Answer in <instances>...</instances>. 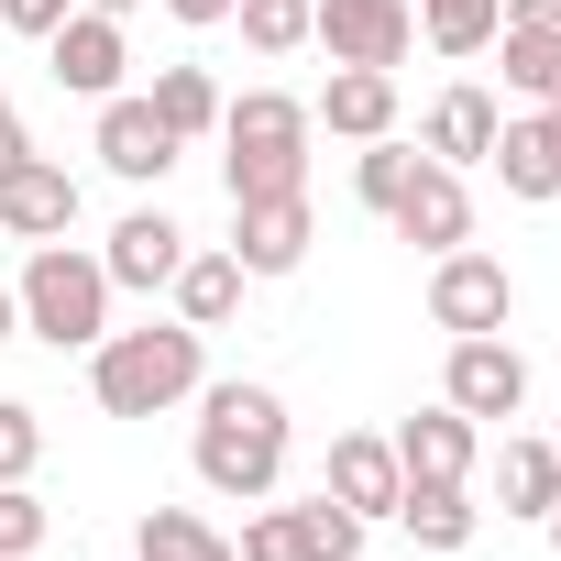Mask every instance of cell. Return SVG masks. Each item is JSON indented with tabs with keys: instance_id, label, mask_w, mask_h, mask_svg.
Returning a JSON list of instances; mask_svg holds the SVG:
<instances>
[{
	"instance_id": "cell-1",
	"label": "cell",
	"mask_w": 561,
	"mask_h": 561,
	"mask_svg": "<svg viewBox=\"0 0 561 561\" xmlns=\"http://www.w3.org/2000/svg\"><path fill=\"white\" fill-rule=\"evenodd\" d=\"M198 484L231 495V506H264L275 484H287V397L275 386H198Z\"/></svg>"
},
{
	"instance_id": "cell-2",
	"label": "cell",
	"mask_w": 561,
	"mask_h": 561,
	"mask_svg": "<svg viewBox=\"0 0 561 561\" xmlns=\"http://www.w3.org/2000/svg\"><path fill=\"white\" fill-rule=\"evenodd\" d=\"M198 386H209V331H187V320H144V331H100L89 342L100 419H165Z\"/></svg>"
},
{
	"instance_id": "cell-3",
	"label": "cell",
	"mask_w": 561,
	"mask_h": 561,
	"mask_svg": "<svg viewBox=\"0 0 561 561\" xmlns=\"http://www.w3.org/2000/svg\"><path fill=\"white\" fill-rule=\"evenodd\" d=\"M309 100H287V89H242V100H220V187H231V209L242 198H309Z\"/></svg>"
},
{
	"instance_id": "cell-4",
	"label": "cell",
	"mask_w": 561,
	"mask_h": 561,
	"mask_svg": "<svg viewBox=\"0 0 561 561\" xmlns=\"http://www.w3.org/2000/svg\"><path fill=\"white\" fill-rule=\"evenodd\" d=\"M23 331L45 342V353H89L100 331H111V264L100 253H78V242H34V264H23Z\"/></svg>"
},
{
	"instance_id": "cell-5",
	"label": "cell",
	"mask_w": 561,
	"mask_h": 561,
	"mask_svg": "<svg viewBox=\"0 0 561 561\" xmlns=\"http://www.w3.org/2000/svg\"><path fill=\"white\" fill-rule=\"evenodd\" d=\"M231 550H242V561H353V550H364V517H353L342 495H298V506L242 517Z\"/></svg>"
},
{
	"instance_id": "cell-6",
	"label": "cell",
	"mask_w": 561,
	"mask_h": 561,
	"mask_svg": "<svg viewBox=\"0 0 561 561\" xmlns=\"http://www.w3.org/2000/svg\"><path fill=\"white\" fill-rule=\"evenodd\" d=\"M309 45L331 56V67H408V45H419V12L408 0H309Z\"/></svg>"
},
{
	"instance_id": "cell-7",
	"label": "cell",
	"mask_w": 561,
	"mask_h": 561,
	"mask_svg": "<svg viewBox=\"0 0 561 561\" xmlns=\"http://www.w3.org/2000/svg\"><path fill=\"white\" fill-rule=\"evenodd\" d=\"M506 309H517V275L495 264V253H473V242H451V253H430V331H506Z\"/></svg>"
},
{
	"instance_id": "cell-8",
	"label": "cell",
	"mask_w": 561,
	"mask_h": 561,
	"mask_svg": "<svg viewBox=\"0 0 561 561\" xmlns=\"http://www.w3.org/2000/svg\"><path fill=\"white\" fill-rule=\"evenodd\" d=\"M440 397L484 430V419H517L528 408V364H517V342L506 331H462L451 342V364H440Z\"/></svg>"
},
{
	"instance_id": "cell-9",
	"label": "cell",
	"mask_w": 561,
	"mask_h": 561,
	"mask_svg": "<svg viewBox=\"0 0 561 561\" xmlns=\"http://www.w3.org/2000/svg\"><path fill=\"white\" fill-rule=\"evenodd\" d=\"M45 67H56V89H67V100H111V89H122V67H133L122 12H89V0H78V12L45 34Z\"/></svg>"
},
{
	"instance_id": "cell-10",
	"label": "cell",
	"mask_w": 561,
	"mask_h": 561,
	"mask_svg": "<svg viewBox=\"0 0 561 561\" xmlns=\"http://www.w3.org/2000/svg\"><path fill=\"white\" fill-rule=\"evenodd\" d=\"M386 231H397V242H419V253H451V242H473V198H462V165L419 154V165H408V187H397V209H386Z\"/></svg>"
},
{
	"instance_id": "cell-11",
	"label": "cell",
	"mask_w": 561,
	"mask_h": 561,
	"mask_svg": "<svg viewBox=\"0 0 561 561\" xmlns=\"http://www.w3.org/2000/svg\"><path fill=\"white\" fill-rule=\"evenodd\" d=\"M0 231H12V242H67V231H78V176H67L56 154L0 165Z\"/></svg>"
},
{
	"instance_id": "cell-12",
	"label": "cell",
	"mask_w": 561,
	"mask_h": 561,
	"mask_svg": "<svg viewBox=\"0 0 561 561\" xmlns=\"http://www.w3.org/2000/svg\"><path fill=\"white\" fill-rule=\"evenodd\" d=\"M187 144L154 122V100H133V89H111L100 100V165L122 176V187H165V165H176Z\"/></svg>"
},
{
	"instance_id": "cell-13",
	"label": "cell",
	"mask_w": 561,
	"mask_h": 561,
	"mask_svg": "<svg viewBox=\"0 0 561 561\" xmlns=\"http://www.w3.org/2000/svg\"><path fill=\"white\" fill-rule=\"evenodd\" d=\"M309 242H320L309 198H242V209H231V264H242V275H298Z\"/></svg>"
},
{
	"instance_id": "cell-14",
	"label": "cell",
	"mask_w": 561,
	"mask_h": 561,
	"mask_svg": "<svg viewBox=\"0 0 561 561\" xmlns=\"http://www.w3.org/2000/svg\"><path fill=\"white\" fill-rule=\"evenodd\" d=\"M397 484H408V462H397V440H386V430H342V440H331L320 495H342L353 517H397Z\"/></svg>"
},
{
	"instance_id": "cell-15",
	"label": "cell",
	"mask_w": 561,
	"mask_h": 561,
	"mask_svg": "<svg viewBox=\"0 0 561 561\" xmlns=\"http://www.w3.org/2000/svg\"><path fill=\"white\" fill-rule=\"evenodd\" d=\"M100 264H111V287H144V298H154V287H176L187 231H176L165 209H122V231H111V253H100Z\"/></svg>"
},
{
	"instance_id": "cell-16",
	"label": "cell",
	"mask_w": 561,
	"mask_h": 561,
	"mask_svg": "<svg viewBox=\"0 0 561 561\" xmlns=\"http://www.w3.org/2000/svg\"><path fill=\"white\" fill-rule=\"evenodd\" d=\"M309 122L342 133V144H375V133H397V78L386 67H331V89L309 100Z\"/></svg>"
},
{
	"instance_id": "cell-17",
	"label": "cell",
	"mask_w": 561,
	"mask_h": 561,
	"mask_svg": "<svg viewBox=\"0 0 561 561\" xmlns=\"http://www.w3.org/2000/svg\"><path fill=\"white\" fill-rule=\"evenodd\" d=\"M473 451H484V430L440 397V408H419L408 430H397V462L408 473H430V484H473Z\"/></svg>"
},
{
	"instance_id": "cell-18",
	"label": "cell",
	"mask_w": 561,
	"mask_h": 561,
	"mask_svg": "<svg viewBox=\"0 0 561 561\" xmlns=\"http://www.w3.org/2000/svg\"><path fill=\"white\" fill-rule=\"evenodd\" d=\"M506 198H561V111H528V122H495V154Z\"/></svg>"
},
{
	"instance_id": "cell-19",
	"label": "cell",
	"mask_w": 561,
	"mask_h": 561,
	"mask_svg": "<svg viewBox=\"0 0 561 561\" xmlns=\"http://www.w3.org/2000/svg\"><path fill=\"white\" fill-rule=\"evenodd\" d=\"M495 89H440L430 100V133H419V154H440V165H484L495 154Z\"/></svg>"
},
{
	"instance_id": "cell-20",
	"label": "cell",
	"mask_w": 561,
	"mask_h": 561,
	"mask_svg": "<svg viewBox=\"0 0 561 561\" xmlns=\"http://www.w3.org/2000/svg\"><path fill=\"white\" fill-rule=\"evenodd\" d=\"M397 528L419 539V550H473V484H430V473H408L397 484Z\"/></svg>"
},
{
	"instance_id": "cell-21",
	"label": "cell",
	"mask_w": 561,
	"mask_h": 561,
	"mask_svg": "<svg viewBox=\"0 0 561 561\" xmlns=\"http://www.w3.org/2000/svg\"><path fill=\"white\" fill-rule=\"evenodd\" d=\"M242 287H253V275L231 264V242H220V253H198V242H187V264H176V287H165V298H176V320H187V331H220V320L242 309Z\"/></svg>"
},
{
	"instance_id": "cell-22",
	"label": "cell",
	"mask_w": 561,
	"mask_h": 561,
	"mask_svg": "<svg viewBox=\"0 0 561 561\" xmlns=\"http://www.w3.org/2000/svg\"><path fill=\"white\" fill-rule=\"evenodd\" d=\"M133 561H242V550H231L198 506H144V517H133Z\"/></svg>"
},
{
	"instance_id": "cell-23",
	"label": "cell",
	"mask_w": 561,
	"mask_h": 561,
	"mask_svg": "<svg viewBox=\"0 0 561 561\" xmlns=\"http://www.w3.org/2000/svg\"><path fill=\"white\" fill-rule=\"evenodd\" d=\"M495 506L506 517H550L561 506V451L550 440H506L495 451Z\"/></svg>"
},
{
	"instance_id": "cell-24",
	"label": "cell",
	"mask_w": 561,
	"mask_h": 561,
	"mask_svg": "<svg viewBox=\"0 0 561 561\" xmlns=\"http://www.w3.org/2000/svg\"><path fill=\"white\" fill-rule=\"evenodd\" d=\"M495 45H506V89L528 111H561V23H506Z\"/></svg>"
},
{
	"instance_id": "cell-25",
	"label": "cell",
	"mask_w": 561,
	"mask_h": 561,
	"mask_svg": "<svg viewBox=\"0 0 561 561\" xmlns=\"http://www.w3.org/2000/svg\"><path fill=\"white\" fill-rule=\"evenodd\" d=\"M144 100H154V122H165L176 144L220 133V78H209V67H154V89H144Z\"/></svg>"
},
{
	"instance_id": "cell-26",
	"label": "cell",
	"mask_w": 561,
	"mask_h": 561,
	"mask_svg": "<svg viewBox=\"0 0 561 561\" xmlns=\"http://www.w3.org/2000/svg\"><path fill=\"white\" fill-rule=\"evenodd\" d=\"M419 12V34L440 45V56H484L495 34H506V0H408Z\"/></svg>"
},
{
	"instance_id": "cell-27",
	"label": "cell",
	"mask_w": 561,
	"mask_h": 561,
	"mask_svg": "<svg viewBox=\"0 0 561 561\" xmlns=\"http://www.w3.org/2000/svg\"><path fill=\"white\" fill-rule=\"evenodd\" d=\"M231 23L253 56H298L309 45V0H231Z\"/></svg>"
},
{
	"instance_id": "cell-28",
	"label": "cell",
	"mask_w": 561,
	"mask_h": 561,
	"mask_svg": "<svg viewBox=\"0 0 561 561\" xmlns=\"http://www.w3.org/2000/svg\"><path fill=\"white\" fill-rule=\"evenodd\" d=\"M408 165H419V154H408V144H397V133H375V144H364V154H353V187H364V209H375V220H386V209H397V187H408Z\"/></svg>"
},
{
	"instance_id": "cell-29",
	"label": "cell",
	"mask_w": 561,
	"mask_h": 561,
	"mask_svg": "<svg viewBox=\"0 0 561 561\" xmlns=\"http://www.w3.org/2000/svg\"><path fill=\"white\" fill-rule=\"evenodd\" d=\"M34 462H45V419L23 397H0V484H34Z\"/></svg>"
},
{
	"instance_id": "cell-30",
	"label": "cell",
	"mask_w": 561,
	"mask_h": 561,
	"mask_svg": "<svg viewBox=\"0 0 561 561\" xmlns=\"http://www.w3.org/2000/svg\"><path fill=\"white\" fill-rule=\"evenodd\" d=\"M45 550V506H34V484H0V561H34Z\"/></svg>"
},
{
	"instance_id": "cell-31",
	"label": "cell",
	"mask_w": 561,
	"mask_h": 561,
	"mask_svg": "<svg viewBox=\"0 0 561 561\" xmlns=\"http://www.w3.org/2000/svg\"><path fill=\"white\" fill-rule=\"evenodd\" d=\"M67 12H78V0H0V23H12V34H34V45H45Z\"/></svg>"
},
{
	"instance_id": "cell-32",
	"label": "cell",
	"mask_w": 561,
	"mask_h": 561,
	"mask_svg": "<svg viewBox=\"0 0 561 561\" xmlns=\"http://www.w3.org/2000/svg\"><path fill=\"white\" fill-rule=\"evenodd\" d=\"M165 12H176L187 34H209V23H231V0H165Z\"/></svg>"
},
{
	"instance_id": "cell-33",
	"label": "cell",
	"mask_w": 561,
	"mask_h": 561,
	"mask_svg": "<svg viewBox=\"0 0 561 561\" xmlns=\"http://www.w3.org/2000/svg\"><path fill=\"white\" fill-rule=\"evenodd\" d=\"M34 144H23V122H12V100H0V165H23Z\"/></svg>"
},
{
	"instance_id": "cell-34",
	"label": "cell",
	"mask_w": 561,
	"mask_h": 561,
	"mask_svg": "<svg viewBox=\"0 0 561 561\" xmlns=\"http://www.w3.org/2000/svg\"><path fill=\"white\" fill-rule=\"evenodd\" d=\"M506 23H561V0H506Z\"/></svg>"
},
{
	"instance_id": "cell-35",
	"label": "cell",
	"mask_w": 561,
	"mask_h": 561,
	"mask_svg": "<svg viewBox=\"0 0 561 561\" xmlns=\"http://www.w3.org/2000/svg\"><path fill=\"white\" fill-rule=\"evenodd\" d=\"M12 331H23V298H12V287H0V342H12Z\"/></svg>"
},
{
	"instance_id": "cell-36",
	"label": "cell",
	"mask_w": 561,
	"mask_h": 561,
	"mask_svg": "<svg viewBox=\"0 0 561 561\" xmlns=\"http://www.w3.org/2000/svg\"><path fill=\"white\" fill-rule=\"evenodd\" d=\"M89 12H122V23H133V12H144V0H89Z\"/></svg>"
},
{
	"instance_id": "cell-37",
	"label": "cell",
	"mask_w": 561,
	"mask_h": 561,
	"mask_svg": "<svg viewBox=\"0 0 561 561\" xmlns=\"http://www.w3.org/2000/svg\"><path fill=\"white\" fill-rule=\"evenodd\" d=\"M539 528H550V550H561V506H550V517H539Z\"/></svg>"
},
{
	"instance_id": "cell-38",
	"label": "cell",
	"mask_w": 561,
	"mask_h": 561,
	"mask_svg": "<svg viewBox=\"0 0 561 561\" xmlns=\"http://www.w3.org/2000/svg\"><path fill=\"white\" fill-rule=\"evenodd\" d=\"M550 451H561V440H550Z\"/></svg>"
}]
</instances>
